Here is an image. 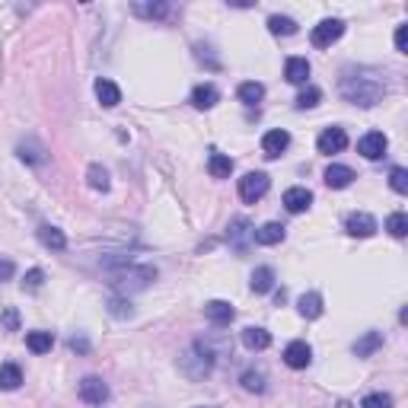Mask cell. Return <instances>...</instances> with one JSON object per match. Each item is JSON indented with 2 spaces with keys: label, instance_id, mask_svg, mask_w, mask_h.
Returning a JSON list of instances; mask_svg holds the SVG:
<instances>
[{
  "label": "cell",
  "instance_id": "6da1fadb",
  "mask_svg": "<svg viewBox=\"0 0 408 408\" xmlns=\"http://www.w3.org/2000/svg\"><path fill=\"white\" fill-rule=\"evenodd\" d=\"M341 96L354 105L370 109V105H377L386 96V80L377 70H367V68L345 70V74H341Z\"/></svg>",
  "mask_w": 408,
  "mask_h": 408
},
{
  "label": "cell",
  "instance_id": "7a4b0ae2",
  "mask_svg": "<svg viewBox=\"0 0 408 408\" xmlns=\"http://www.w3.org/2000/svg\"><path fill=\"white\" fill-rule=\"evenodd\" d=\"M109 284L115 287L118 294H134V291H147L150 284L156 281V268L150 265H128L122 272H112L109 274Z\"/></svg>",
  "mask_w": 408,
  "mask_h": 408
},
{
  "label": "cell",
  "instance_id": "3957f363",
  "mask_svg": "<svg viewBox=\"0 0 408 408\" xmlns=\"http://www.w3.org/2000/svg\"><path fill=\"white\" fill-rule=\"evenodd\" d=\"M179 364H182V370H186L192 380H201V377H208V373L214 370V354L204 348V341H195V345L182 354Z\"/></svg>",
  "mask_w": 408,
  "mask_h": 408
},
{
  "label": "cell",
  "instance_id": "277c9868",
  "mask_svg": "<svg viewBox=\"0 0 408 408\" xmlns=\"http://www.w3.org/2000/svg\"><path fill=\"white\" fill-rule=\"evenodd\" d=\"M268 186H272V179H268L265 173H246L240 179V198L246 201V204L262 201L268 195Z\"/></svg>",
  "mask_w": 408,
  "mask_h": 408
},
{
  "label": "cell",
  "instance_id": "5b68a950",
  "mask_svg": "<svg viewBox=\"0 0 408 408\" xmlns=\"http://www.w3.org/2000/svg\"><path fill=\"white\" fill-rule=\"evenodd\" d=\"M380 230L377 217L367 214V210H354V214H348L345 220V233L354 236V240H367V236H373Z\"/></svg>",
  "mask_w": 408,
  "mask_h": 408
},
{
  "label": "cell",
  "instance_id": "8992f818",
  "mask_svg": "<svg viewBox=\"0 0 408 408\" xmlns=\"http://www.w3.org/2000/svg\"><path fill=\"white\" fill-rule=\"evenodd\" d=\"M341 36H345V23H341V19H322L319 26H313L309 42H313L316 48H328V45L338 42Z\"/></svg>",
  "mask_w": 408,
  "mask_h": 408
},
{
  "label": "cell",
  "instance_id": "52a82bcc",
  "mask_svg": "<svg viewBox=\"0 0 408 408\" xmlns=\"http://www.w3.org/2000/svg\"><path fill=\"white\" fill-rule=\"evenodd\" d=\"M386 147H390V141H386L383 131H370V134H364L358 141V154L367 156V160H380V156H386Z\"/></svg>",
  "mask_w": 408,
  "mask_h": 408
},
{
  "label": "cell",
  "instance_id": "ba28073f",
  "mask_svg": "<svg viewBox=\"0 0 408 408\" xmlns=\"http://www.w3.org/2000/svg\"><path fill=\"white\" fill-rule=\"evenodd\" d=\"M80 399L87 405H105V402H109V386H105L100 377L80 380Z\"/></svg>",
  "mask_w": 408,
  "mask_h": 408
},
{
  "label": "cell",
  "instance_id": "9c48e42d",
  "mask_svg": "<svg viewBox=\"0 0 408 408\" xmlns=\"http://www.w3.org/2000/svg\"><path fill=\"white\" fill-rule=\"evenodd\" d=\"M309 360H313V348H309L306 341H291V345L284 348V364L291 367V370H306Z\"/></svg>",
  "mask_w": 408,
  "mask_h": 408
},
{
  "label": "cell",
  "instance_id": "30bf717a",
  "mask_svg": "<svg viewBox=\"0 0 408 408\" xmlns=\"http://www.w3.org/2000/svg\"><path fill=\"white\" fill-rule=\"evenodd\" d=\"M316 147H319V154H341V150L348 147V134L345 128H326L319 134V141H316Z\"/></svg>",
  "mask_w": 408,
  "mask_h": 408
},
{
  "label": "cell",
  "instance_id": "8fae6325",
  "mask_svg": "<svg viewBox=\"0 0 408 408\" xmlns=\"http://www.w3.org/2000/svg\"><path fill=\"white\" fill-rule=\"evenodd\" d=\"M291 147V134H287L284 128H274V131H268L265 137H262V150H265V156H281L284 150Z\"/></svg>",
  "mask_w": 408,
  "mask_h": 408
},
{
  "label": "cell",
  "instance_id": "7c38bea8",
  "mask_svg": "<svg viewBox=\"0 0 408 408\" xmlns=\"http://www.w3.org/2000/svg\"><path fill=\"white\" fill-rule=\"evenodd\" d=\"M309 204H313V192L304 186H294L284 192V208L291 214H304V210H309Z\"/></svg>",
  "mask_w": 408,
  "mask_h": 408
},
{
  "label": "cell",
  "instance_id": "4fadbf2b",
  "mask_svg": "<svg viewBox=\"0 0 408 408\" xmlns=\"http://www.w3.org/2000/svg\"><path fill=\"white\" fill-rule=\"evenodd\" d=\"M204 316H208L214 326H230L236 316V309L227 304V300H210V304H204Z\"/></svg>",
  "mask_w": 408,
  "mask_h": 408
},
{
  "label": "cell",
  "instance_id": "5bb4252c",
  "mask_svg": "<svg viewBox=\"0 0 408 408\" xmlns=\"http://www.w3.org/2000/svg\"><path fill=\"white\" fill-rule=\"evenodd\" d=\"M284 236H287V230L281 227V223H274V220L272 223H262L259 230H252V240L259 242V246H278Z\"/></svg>",
  "mask_w": 408,
  "mask_h": 408
},
{
  "label": "cell",
  "instance_id": "9a60e30c",
  "mask_svg": "<svg viewBox=\"0 0 408 408\" xmlns=\"http://www.w3.org/2000/svg\"><path fill=\"white\" fill-rule=\"evenodd\" d=\"M354 179H358V176H354V169L351 166H341V163H332V166L326 169V186L328 188H348Z\"/></svg>",
  "mask_w": 408,
  "mask_h": 408
},
{
  "label": "cell",
  "instance_id": "2e32d148",
  "mask_svg": "<svg viewBox=\"0 0 408 408\" xmlns=\"http://www.w3.org/2000/svg\"><path fill=\"white\" fill-rule=\"evenodd\" d=\"M284 77H287V83H294V87H304L309 80V61L306 58H287Z\"/></svg>",
  "mask_w": 408,
  "mask_h": 408
},
{
  "label": "cell",
  "instance_id": "e0dca14e",
  "mask_svg": "<svg viewBox=\"0 0 408 408\" xmlns=\"http://www.w3.org/2000/svg\"><path fill=\"white\" fill-rule=\"evenodd\" d=\"M217 100H220V90H217L214 83H198V87L192 90V105L195 109H214Z\"/></svg>",
  "mask_w": 408,
  "mask_h": 408
},
{
  "label": "cell",
  "instance_id": "ac0fdd59",
  "mask_svg": "<svg viewBox=\"0 0 408 408\" xmlns=\"http://www.w3.org/2000/svg\"><path fill=\"white\" fill-rule=\"evenodd\" d=\"M242 345H246L249 351H265V348L272 345V332H265V328H259V326H249V328H242Z\"/></svg>",
  "mask_w": 408,
  "mask_h": 408
},
{
  "label": "cell",
  "instance_id": "d6986e66",
  "mask_svg": "<svg viewBox=\"0 0 408 408\" xmlns=\"http://www.w3.org/2000/svg\"><path fill=\"white\" fill-rule=\"evenodd\" d=\"M96 100H100V102L105 105V109H115V105L122 102V90H118L112 80H105V77H100V80H96Z\"/></svg>",
  "mask_w": 408,
  "mask_h": 408
},
{
  "label": "cell",
  "instance_id": "ffe728a7",
  "mask_svg": "<svg viewBox=\"0 0 408 408\" xmlns=\"http://www.w3.org/2000/svg\"><path fill=\"white\" fill-rule=\"evenodd\" d=\"M38 242H42L45 249H55V252H61V249L68 246V236H64L58 227H48V223H45V227H38Z\"/></svg>",
  "mask_w": 408,
  "mask_h": 408
},
{
  "label": "cell",
  "instance_id": "44dd1931",
  "mask_svg": "<svg viewBox=\"0 0 408 408\" xmlns=\"http://www.w3.org/2000/svg\"><path fill=\"white\" fill-rule=\"evenodd\" d=\"M208 173L214 176V179H227V176L233 173V160H230L227 154H217V150H210V156H208Z\"/></svg>",
  "mask_w": 408,
  "mask_h": 408
},
{
  "label": "cell",
  "instance_id": "7402d4cb",
  "mask_svg": "<svg viewBox=\"0 0 408 408\" xmlns=\"http://www.w3.org/2000/svg\"><path fill=\"white\" fill-rule=\"evenodd\" d=\"M297 309H300V316H304V319H319L322 316V297L316 291H309V294H304V297L297 300Z\"/></svg>",
  "mask_w": 408,
  "mask_h": 408
},
{
  "label": "cell",
  "instance_id": "603a6c76",
  "mask_svg": "<svg viewBox=\"0 0 408 408\" xmlns=\"http://www.w3.org/2000/svg\"><path fill=\"white\" fill-rule=\"evenodd\" d=\"M236 96H240V102H246V105H259L265 100V87H262L259 80H246V83H240Z\"/></svg>",
  "mask_w": 408,
  "mask_h": 408
},
{
  "label": "cell",
  "instance_id": "cb8c5ba5",
  "mask_svg": "<svg viewBox=\"0 0 408 408\" xmlns=\"http://www.w3.org/2000/svg\"><path fill=\"white\" fill-rule=\"evenodd\" d=\"M51 345H55V335L51 332H29L26 335V348H29L32 354H48Z\"/></svg>",
  "mask_w": 408,
  "mask_h": 408
},
{
  "label": "cell",
  "instance_id": "d4e9b609",
  "mask_svg": "<svg viewBox=\"0 0 408 408\" xmlns=\"http://www.w3.org/2000/svg\"><path fill=\"white\" fill-rule=\"evenodd\" d=\"M377 348H383V332H367L360 341H354V354L358 358H370Z\"/></svg>",
  "mask_w": 408,
  "mask_h": 408
},
{
  "label": "cell",
  "instance_id": "484cf974",
  "mask_svg": "<svg viewBox=\"0 0 408 408\" xmlns=\"http://www.w3.org/2000/svg\"><path fill=\"white\" fill-rule=\"evenodd\" d=\"M19 383H23V370H19L16 364H4V367H0V390L13 392V390H19Z\"/></svg>",
  "mask_w": 408,
  "mask_h": 408
},
{
  "label": "cell",
  "instance_id": "4316f807",
  "mask_svg": "<svg viewBox=\"0 0 408 408\" xmlns=\"http://www.w3.org/2000/svg\"><path fill=\"white\" fill-rule=\"evenodd\" d=\"M272 287H274V268H268V265L255 268V272H252V291L255 294H268Z\"/></svg>",
  "mask_w": 408,
  "mask_h": 408
},
{
  "label": "cell",
  "instance_id": "83f0119b",
  "mask_svg": "<svg viewBox=\"0 0 408 408\" xmlns=\"http://www.w3.org/2000/svg\"><path fill=\"white\" fill-rule=\"evenodd\" d=\"M268 32H272V36H294L297 23H294L291 16H278V13H274V16H268Z\"/></svg>",
  "mask_w": 408,
  "mask_h": 408
},
{
  "label": "cell",
  "instance_id": "f1b7e54d",
  "mask_svg": "<svg viewBox=\"0 0 408 408\" xmlns=\"http://www.w3.org/2000/svg\"><path fill=\"white\" fill-rule=\"evenodd\" d=\"M131 10L144 19H166L169 16V4H134Z\"/></svg>",
  "mask_w": 408,
  "mask_h": 408
},
{
  "label": "cell",
  "instance_id": "f546056e",
  "mask_svg": "<svg viewBox=\"0 0 408 408\" xmlns=\"http://www.w3.org/2000/svg\"><path fill=\"white\" fill-rule=\"evenodd\" d=\"M240 383H242V390L246 392H265V373L262 370H246L240 377Z\"/></svg>",
  "mask_w": 408,
  "mask_h": 408
},
{
  "label": "cell",
  "instance_id": "4dcf8cb0",
  "mask_svg": "<svg viewBox=\"0 0 408 408\" xmlns=\"http://www.w3.org/2000/svg\"><path fill=\"white\" fill-rule=\"evenodd\" d=\"M87 179H90V188H96V192H109V173H105L100 163H93V166L87 169Z\"/></svg>",
  "mask_w": 408,
  "mask_h": 408
},
{
  "label": "cell",
  "instance_id": "1f68e13d",
  "mask_svg": "<svg viewBox=\"0 0 408 408\" xmlns=\"http://www.w3.org/2000/svg\"><path fill=\"white\" fill-rule=\"evenodd\" d=\"M386 230H390V236H396V240H402L408 233V217L402 210H396V214H390V220H386Z\"/></svg>",
  "mask_w": 408,
  "mask_h": 408
},
{
  "label": "cell",
  "instance_id": "d6a6232c",
  "mask_svg": "<svg viewBox=\"0 0 408 408\" xmlns=\"http://www.w3.org/2000/svg\"><path fill=\"white\" fill-rule=\"evenodd\" d=\"M19 156L29 163H45V147L42 144H19Z\"/></svg>",
  "mask_w": 408,
  "mask_h": 408
},
{
  "label": "cell",
  "instance_id": "836d02e7",
  "mask_svg": "<svg viewBox=\"0 0 408 408\" xmlns=\"http://www.w3.org/2000/svg\"><path fill=\"white\" fill-rule=\"evenodd\" d=\"M360 408H392V396H386V392H370V396H364Z\"/></svg>",
  "mask_w": 408,
  "mask_h": 408
},
{
  "label": "cell",
  "instance_id": "e575fe53",
  "mask_svg": "<svg viewBox=\"0 0 408 408\" xmlns=\"http://www.w3.org/2000/svg\"><path fill=\"white\" fill-rule=\"evenodd\" d=\"M390 186H392V192H399V195H405L408 192V173L402 166H396L390 173Z\"/></svg>",
  "mask_w": 408,
  "mask_h": 408
},
{
  "label": "cell",
  "instance_id": "d590c367",
  "mask_svg": "<svg viewBox=\"0 0 408 408\" xmlns=\"http://www.w3.org/2000/svg\"><path fill=\"white\" fill-rule=\"evenodd\" d=\"M319 100H322V93L316 87H306L304 93L297 96V109H313V105H319Z\"/></svg>",
  "mask_w": 408,
  "mask_h": 408
},
{
  "label": "cell",
  "instance_id": "8d00e7d4",
  "mask_svg": "<svg viewBox=\"0 0 408 408\" xmlns=\"http://www.w3.org/2000/svg\"><path fill=\"white\" fill-rule=\"evenodd\" d=\"M42 284H45V272H42V268H32V272L26 274V281H23V287H26V291H32V294L42 291Z\"/></svg>",
  "mask_w": 408,
  "mask_h": 408
},
{
  "label": "cell",
  "instance_id": "74e56055",
  "mask_svg": "<svg viewBox=\"0 0 408 408\" xmlns=\"http://www.w3.org/2000/svg\"><path fill=\"white\" fill-rule=\"evenodd\" d=\"M112 316H131L134 309H131V304H124V300H112Z\"/></svg>",
  "mask_w": 408,
  "mask_h": 408
},
{
  "label": "cell",
  "instance_id": "f35d334b",
  "mask_svg": "<svg viewBox=\"0 0 408 408\" xmlns=\"http://www.w3.org/2000/svg\"><path fill=\"white\" fill-rule=\"evenodd\" d=\"M408 48V26H399L396 29V51H405Z\"/></svg>",
  "mask_w": 408,
  "mask_h": 408
},
{
  "label": "cell",
  "instance_id": "ab89813d",
  "mask_svg": "<svg viewBox=\"0 0 408 408\" xmlns=\"http://www.w3.org/2000/svg\"><path fill=\"white\" fill-rule=\"evenodd\" d=\"M4 326L10 328V332H16V328H19V316H16V309H6V313H4Z\"/></svg>",
  "mask_w": 408,
  "mask_h": 408
},
{
  "label": "cell",
  "instance_id": "60d3db41",
  "mask_svg": "<svg viewBox=\"0 0 408 408\" xmlns=\"http://www.w3.org/2000/svg\"><path fill=\"white\" fill-rule=\"evenodd\" d=\"M13 272H16V268H13V262L10 259H0V281H10Z\"/></svg>",
  "mask_w": 408,
  "mask_h": 408
},
{
  "label": "cell",
  "instance_id": "b9f144b4",
  "mask_svg": "<svg viewBox=\"0 0 408 408\" xmlns=\"http://www.w3.org/2000/svg\"><path fill=\"white\" fill-rule=\"evenodd\" d=\"M70 348H74V351H87V341H83V338H70Z\"/></svg>",
  "mask_w": 408,
  "mask_h": 408
},
{
  "label": "cell",
  "instance_id": "7bdbcfd3",
  "mask_svg": "<svg viewBox=\"0 0 408 408\" xmlns=\"http://www.w3.org/2000/svg\"><path fill=\"white\" fill-rule=\"evenodd\" d=\"M338 408H354L351 402H338Z\"/></svg>",
  "mask_w": 408,
  "mask_h": 408
},
{
  "label": "cell",
  "instance_id": "ee69618b",
  "mask_svg": "<svg viewBox=\"0 0 408 408\" xmlns=\"http://www.w3.org/2000/svg\"><path fill=\"white\" fill-rule=\"evenodd\" d=\"M198 408H214V405H198Z\"/></svg>",
  "mask_w": 408,
  "mask_h": 408
}]
</instances>
